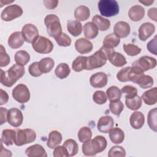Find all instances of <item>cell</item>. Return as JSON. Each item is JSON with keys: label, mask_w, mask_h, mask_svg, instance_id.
I'll list each match as a JSON object with an SVG mask.
<instances>
[{"label": "cell", "mask_w": 157, "mask_h": 157, "mask_svg": "<svg viewBox=\"0 0 157 157\" xmlns=\"http://www.w3.org/2000/svg\"><path fill=\"white\" fill-rule=\"evenodd\" d=\"M115 50L113 48H107L102 45L100 49L96 51L93 55L87 56L86 70H93L104 66L109 56Z\"/></svg>", "instance_id": "1"}, {"label": "cell", "mask_w": 157, "mask_h": 157, "mask_svg": "<svg viewBox=\"0 0 157 157\" xmlns=\"http://www.w3.org/2000/svg\"><path fill=\"white\" fill-rule=\"evenodd\" d=\"M1 83L5 86L11 87L24 75L25 70L23 66L15 64L7 71L1 69Z\"/></svg>", "instance_id": "2"}, {"label": "cell", "mask_w": 157, "mask_h": 157, "mask_svg": "<svg viewBox=\"0 0 157 157\" xmlns=\"http://www.w3.org/2000/svg\"><path fill=\"white\" fill-rule=\"evenodd\" d=\"M44 23L47 33L50 37L55 39L63 33L59 18L56 15H47L44 18Z\"/></svg>", "instance_id": "3"}, {"label": "cell", "mask_w": 157, "mask_h": 157, "mask_svg": "<svg viewBox=\"0 0 157 157\" xmlns=\"http://www.w3.org/2000/svg\"><path fill=\"white\" fill-rule=\"evenodd\" d=\"M98 6L100 13L106 17L115 16L119 13L118 3L115 0H101Z\"/></svg>", "instance_id": "4"}, {"label": "cell", "mask_w": 157, "mask_h": 157, "mask_svg": "<svg viewBox=\"0 0 157 157\" xmlns=\"http://www.w3.org/2000/svg\"><path fill=\"white\" fill-rule=\"evenodd\" d=\"M36 139V132L29 128L24 129H17L16 131V138L14 144L17 146H21L33 142Z\"/></svg>", "instance_id": "5"}, {"label": "cell", "mask_w": 157, "mask_h": 157, "mask_svg": "<svg viewBox=\"0 0 157 157\" xmlns=\"http://www.w3.org/2000/svg\"><path fill=\"white\" fill-rule=\"evenodd\" d=\"M32 47L34 51L40 54H47L52 52L53 44L48 38L39 36L33 43Z\"/></svg>", "instance_id": "6"}, {"label": "cell", "mask_w": 157, "mask_h": 157, "mask_svg": "<svg viewBox=\"0 0 157 157\" xmlns=\"http://www.w3.org/2000/svg\"><path fill=\"white\" fill-rule=\"evenodd\" d=\"M12 93L13 99L19 103H26L30 99V91L25 84L17 85L13 89Z\"/></svg>", "instance_id": "7"}, {"label": "cell", "mask_w": 157, "mask_h": 157, "mask_svg": "<svg viewBox=\"0 0 157 157\" xmlns=\"http://www.w3.org/2000/svg\"><path fill=\"white\" fill-rule=\"evenodd\" d=\"M22 8L17 4H12L6 7L1 12V18L3 21H10L20 17L23 14Z\"/></svg>", "instance_id": "8"}, {"label": "cell", "mask_w": 157, "mask_h": 157, "mask_svg": "<svg viewBox=\"0 0 157 157\" xmlns=\"http://www.w3.org/2000/svg\"><path fill=\"white\" fill-rule=\"evenodd\" d=\"M156 59L148 56H143L132 63V66L140 68L143 72L153 69L156 66Z\"/></svg>", "instance_id": "9"}, {"label": "cell", "mask_w": 157, "mask_h": 157, "mask_svg": "<svg viewBox=\"0 0 157 157\" xmlns=\"http://www.w3.org/2000/svg\"><path fill=\"white\" fill-rule=\"evenodd\" d=\"M21 34L25 40L28 43H33L39 37L38 29L31 23L26 24L23 26Z\"/></svg>", "instance_id": "10"}, {"label": "cell", "mask_w": 157, "mask_h": 157, "mask_svg": "<svg viewBox=\"0 0 157 157\" xmlns=\"http://www.w3.org/2000/svg\"><path fill=\"white\" fill-rule=\"evenodd\" d=\"M23 121V115L21 110L17 108H11L8 110L7 121L10 125L17 128L21 125Z\"/></svg>", "instance_id": "11"}, {"label": "cell", "mask_w": 157, "mask_h": 157, "mask_svg": "<svg viewBox=\"0 0 157 157\" xmlns=\"http://www.w3.org/2000/svg\"><path fill=\"white\" fill-rule=\"evenodd\" d=\"M107 75L103 72H98L93 74L90 78V83L91 86L96 88L104 87L107 83Z\"/></svg>", "instance_id": "12"}, {"label": "cell", "mask_w": 157, "mask_h": 157, "mask_svg": "<svg viewBox=\"0 0 157 157\" xmlns=\"http://www.w3.org/2000/svg\"><path fill=\"white\" fill-rule=\"evenodd\" d=\"M114 120L113 118L109 115L101 117L97 123L98 131L103 133H108L113 128Z\"/></svg>", "instance_id": "13"}, {"label": "cell", "mask_w": 157, "mask_h": 157, "mask_svg": "<svg viewBox=\"0 0 157 157\" xmlns=\"http://www.w3.org/2000/svg\"><path fill=\"white\" fill-rule=\"evenodd\" d=\"M129 25L123 21H120L115 23L113 27V34L118 38L126 37L130 33Z\"/></svg>", "instance_id": "14"}, {"label": "cell", "mask_w": 157, "mask_h": 157, "mask_svg": "<svg viewBox=\"0 0 157 157\" xmlns=\"http://www.w3.org/2000/svg\"><path fill=\"white\" fill-rule=\"evenodd\" d=\"M155 26L150 22H145L141 25L139 28V38L140 40L145 41L155 32Z\"/></svg>", "instance_id": "15"}, {"label": "cell", "mask_w": 157, "mask_h": 157, "mask_svg": "<svg viewBox=\"0 0 157 157\" xmlns=\"http://www.w3.org/2000/svg\"><path fill=\"white\" fill-rule=\"evenodd\" d=\"M107 145L106 139L102 136H96L91 140L92 150L96 155L103 151L106 148Z\"/></svg>", "instance_id": "16"}, {"label": "cell", "mask_w": 157, "mask_h": 157, "mask_svg": "<svg viewBox=\"0 0 157 157\" xmlns=\"http://www.w3.org/2000/svg\"><path fill=\"white\" fill-rule=\"evenodd\" d=\"M93 44L85 38H80L75 42V50L81 54L88 53L93 50Z\"/></svg>", "instance_id": "17"}, {"label": "cell", "mask_w": 157, "mask_h": 157, "mask_svg": "<svg viewBox=\"0 0 157 157\" xmlns=\"http://www.w3.org/2000/svg\"><path fill=\"white\" fill-rule=\"evenodd\" d=\"M129 123L131 127L135 129L142 128L145 123L144 115L141 112L135 111L130 116Z\"/></svg>", "instance_id": "18"}, {"label": "cell", "mask_w": 157, "mask_h": 157, "mask_svg": "<svg viewBox=\"0 0 157 157\" xmlns=\"http://www.w3.org/2000/svg\"><path fill=\"white\" fill-rule=\"evenodd\" d=\"M25 39L21 34V32L15 31L10 34L8 39V45L9 46L13 49L18 48L21 47Z\"/></svg>", "instance_id": "19"}, {"label": "cell", "mask_w": 157, "mask_h": 157, "mask_svg": "<svg viewBox=\"0 0 157 157\" xmlns=\"http://www.w3.org/2000/svg\"><path fill=\"white\" fill-rule=\"evenodd\" d=\"M26 155L29 157H47V154L44 148L39 144H34L28 147L25 150Z\"/></svg>", "instance_id": "20"}, {"label": "cell", "mask_w": 157, "mask_h": 157, "mask_svg": "<svg viewBox=\"0 0 157 157\" xmlns=\"http://www.w3.org/2000/svg\"><path fill=\"white\" fill-rule=\"evenodd\" d=\"M145 15L144 8L140 5H135L132 6L128 11V16L129 18L134 21L141 20Z\"/></svg>", "instance_id": "21"}, {"label": "cell", "mask_w": 157, "mask_h": 157, "mask_svg": "<svg viewBox=\"0 0 157 157\" xmlns=\"http://www.w3.org/2000/svg\"><path fill=\"white\" fill-rule=\"evenodd\" d=\"M62 139V135L59 131L56 130L52 131L48 134L47 145L50 148L53 149L61 143Z\"/></svg>", "instance_id": "22"}, {"label": "cell", "mask_w": 157, "mask_h": 157, "mask_svg": "<svg viewBox=\"0 0 157 157\" xmlns=\"http://www.w3.org/2000/svg\"><path fill=\"white\" fill-rule=\"evenodd\" d=\"M157 88L154 87L146 91L142 95V99L144 103L148 105H152L156 103L157 101Z\"/></svg>", "instance_id": "23"}, {"label": "cell", "mask_w": 157, "mask_h": 157, "mask_svg": "<svg viewBox=\"0 0 157 157\" xmlns=\"http://www.w3.org/2000/svg\"><path fill=\"white\" fill-rule=\"evenodd\" d=\"M83 33L84 36L86 39H93L98 36L99 33V29L92 21H90L86 23L84 25Z\"/></svg>", "instance_id": "24"}, {"label": "cell", "mask_w": 157, "mask_h": 157, "mask_svg": "<svg viewBox=\"0 0 157 157\" xmlns=\"http://www.w3.org/2000/svg\"><path fill=\"white\" fill-rule=\"evenodd\" d=\"M16 131L10 129H6L2 131L1 135V142L7 146L12 145L15 141Z\"/></svg>", "instance_id": "25"}, {"label": "cell", "mask_w": 157, "mask_h": 157, "mask_svg": "<svg viewBox=\"0 0 157 157\" xmlns=\"http://www.w3.org/2000/svg\"><path fill=\"white\" fill-rule=\"evenodd\" d=\"M109 136L110 140L115 144L122 143L124 139V133L123 131L117 127L112 128L109 131Z\"/></svg>", "instance_id": "26"}, {"label": "cell", "mask_w": 157, "mask_h": 157, "mask_svg": "<svg viewBox=\"0 0 157 157\" xmlns=\"http://www.w3.org/2000/svg\"><path fill=\"white\" fill-rule=\"evenodd\" d=\"M92 22L97 26L98 29L102 31H107L110 26V21L108 19L98 15H96L93 17Z\"/></svg>", "instance_id": "27"}, {"label": "cell", "mask_w": 157, "mask_h": 157, "mask_svg": "<svg viewBox=\"0 0 157 157\" xmlns=\"http://www.w3.org/2000/svg\"><path fill=\"white\" fill-rule=\"evenodd\" d=\"M108 60L115 67H122L126 64V59L124 55L114 51L109 56Z\"/></svg>", "instance_id": "28"}, {"label": "cell", "mask_w": 157, "mask_h": 157, "mask_svg": "<svg viewBox=\"0 0 157 157\" xmlns=\"http://www.w3.org/2000/svg\"><path fill=\"white\" fill-rule=\"evenodd\" d=\"M67 29L72 36L77 37L82 33V25L80 21L77 20H69L67 21Z\"/></svg>", "instance_id": "29"}, {"label": "cell", "mask_w": 157, "mask_h": 157, "mask_svg": "<svg viewBox=\"0 0 157 157\" xmlns=\"http://www.w3.org/2000/svg\"><path fill=\"white\" fill-rule=\"evenodd\" d=\"M55 66L54 60L50 57L42 58L38 64L40 71L43 74H47L50 72Z\"/></svg>", "instance_id": "30"}, {"label": "cell", "mask_w": 157, "mask_h": 157, "mask_svg": "<svg viewBox=\"0 0 157 157\" xmlns=\"http://www.w3.org/2000/svg\"><path fill=\"white\" fill-rule=\"evenodd\" d=\"M90 16V11L85 6H79L74 11V17L77 21H85Z\"/></svg>", "instance_id": "31"}, {"label": "cell", "mask_w": 157, "mask_h": 157, "mask_svg": "<svg viewBox=\"0 0 157 157\" xmlns=\"http://www.w3.org/2000/svg\"><path fill=\"white\" fill-rule=\"evenodd\" d=\"M87 56H78L72 62V68L75 72H80L86 69Z\"/></svg>", "instance_id": "32"}, {"label": "cell", "mask_w": 157, "mask_h": 157, "mask_svg": "<svg viewBox=\"0 0 157 157\" xmlns=\"http://www.w3.org/2000/svg\"><path fill=\"white\" fill-rule=\"evenodd\" d=\"M14 60L17 64L23 66L29 61L30 55L25 50H19L15 53Z\"/></svg>", "instance_id": "33"}, {"label": "cell", "mask_w": 157, "mask_h": 157, "mask_svg": "<svg viewBox=\"0 0 157 157\" xmlns=\"http://www.w3.org/2000/svg\"><path fill=\"white\" fill-rule=\"evenodd\" d=\"M71 69L69 66L66 63L59 64L55 70L56 76L59 79H64L66 78L70 74Z\"/></svg>", "instance_id": "34"}, {"label": "cell", "mask_w": 157, "mask_h": 157, "mask_svg": "<svg viewBox=\"0 0 157 157\" xmlns=\"http://www.w3.org/2000/svg\"><path fill=\"white\" fill-rule=\"evenodd\" d=\"M120 42V38L116 36L113 33H111L104 37L103 40V46L107 48H113L114 47H117Z\"/></svg>", "instance_id": "35"}, {"label": "cell", "mask_w": 157, "mask_h": 157, "mask_svg": "<svg viewBox=\"0 0 157 157\" xmlns=\"http://www.w3.org/2000/svg\"><path fill=\"white\" fill-rule=\"evenodd\" d=\"M106 94H107V97L110 101L120 100L122 95L121 90H120L116 86H110L107 90Z\"/></svg>", "instance_id": "36"}, {"label": "cell", "mask_w": 157, "mask_h": 157, "mask_svg": "<svg viewBox=\"0 0 157 157\" xmlns=\"http://www.w3.org/2000/svg\"><path fill=\"white\" fill-rule=\"evenodd\" d=\"M63 146L67 149L69 156H75L78 153V146L76 141L74 139H69L66 140L64 142Z\"/></svg>", "instance_id": "37"}, {"label": "cell", "mask_w": 157, "mask_h": 157, "mask_svg": "<svg viewBox=\"0 0 157 157\" xmlns=\"http://www.w3.org/2000/svg\"><path fill=\"white\" fill-rule=\"evenodd\" d=\"M125 104L126 107L130 110H136L139 109L142 106V98L137 95L132 98L125 99Z\"/></svg>", "instance_id": "38"}, {"label": "cell", "mask_w": 157, "mask_h": 157, "mask_svg": "<svg viewBox=\"0 0 157 157\" xmlns=\"http://www.w3.org/2000/svg\"><path fill=\"white\" fill-rule=\"evenodd\" d=\"M157 109L153 108L148 113L147 123L150 128L155 132L157 131Z\"/></svg>", "instance_id": "39"}, {"label": "cell", "mask_w": 157, "mask_h": 157, "mask_svg": "<svg viewBox=\"0 0 157 157\" xmlns=\"http://www.w3.org/2000/svg\"><path fill=\"white\" fill-rule=\"evenodd\" d=\"M77 136L80 142L84 143L91 140L92 137V132L90 128L84 126L79 129Z\"/></svg>", "instance_id": "40"}, {"label": "cell", "mask_w": 157, "mask_h": 157, "mask_svg": "<svg viewBox=\"0 0 157 157\" xmlns=\"http://www.w3.org/2000/svg\"><path fill=\"white\" fill-rule=\"evenodd\" d=\"M109 109L113 114L119 117L124 109V104L120 100L110 101L109 104Z\"/></svg>", "instance_id": "41"}, {"label": "cell", "mask_w": 157, "mask_h": 157, "mask_svg": "<svg viewBox=\"0 0 157 157\" xmlns=\"http://www.w3.org/2000/svg\"><path fill=\"white\" fill-rule=\"evenodd\" d=\"M136 83L138 84L140 88L143 89H146L150 88L153 86V79L151 76L144 74L140 77Z\"/></svg>", "instance_id": "42"}, {"label": "cell", "mask_w": 157, "mask_h": 157, "mask_svg": "<svg viewBox=\"0 0 157 157\" xmlns=\"http://www.w3.org/2000/svg\"><path fill=\"white\" fill-rule=\"evenodd\" d=\"M123 49L125 53L131 56H136L141 52V48L140 47L132 44H124Z\"/></svg>", "instance_id": "43"}, {"label": "cell", "mask_w": 157, "mask_h": 157, "mask_svg": "<svg viewBox=\"0 0 157 157\" xmlns=\"http://www.w3.org/2000/svg\"><path fill=\"white\" fill-rule=\"evenodd\" d=\"M126 156L125 150L121 146L115 145L112 147L109 151V157H124Z\"/></svg>", "instance_id": "44"}, {"label": "cell", "mask_w": 157, "mask_h": 157, "mask_svg": "<svg viewBox=\"0 0 157 157\" xmlns=\"http://www.w3.org/2000/svg\"><path fill=\"white\" fill-rule=\"evenodd\" d=\"M121 93L125 94V99L134 98L137 95V89L132 85H125L121 90Z\"/></svg>", "instance_id": "45"}, {"label": "cell", "mask_w": 157, "mask_h": 157, "mask_svg": "<svg viewBox=\"0 0 157 157\" xmlns=\"http://www.w3.org/2000/svg\"><path fill=\"white\" fill-rule=\"evenodd\" d=\"M93 100L96 104L101 105L106 102L107 97L106 94L103 91L98 90L94 93L93 95Z\"/></svg>", "instance_id": "46"}, {"label": "cell", "mask_w": 157, "mask_h": 157, "mask_svg": "<svg viewBox=\"0 0 157 157\" xmlns=\"http://www.w3.org/2000/svg\"><path fill=\"white\" fill-rule=\"evenodd\" d=\"M58 45L62 47H69L71 44V37L65 33H62L59 36L55 39Z\"/></svg>", "instance_id": "47"}, {"label": "cell", "mask_w": 157, "mask_h": 157, "mask_svg": "<svg viewBox=\"0 0 157 157\" xmlns=\"http://www.w3.org/2000/svg\"><path fill=\"white\" fill-rule=\"evenodd\" d=\"M131 67H126L120 70L117 74V79L121 82H129V72Z\"/></svg>", "instance_id": "48"}, {"label": "cell", "mask_w": 157, "mask_h": 157, "mask_svg": "<svg viewBox=\"0 0 157 157\" xmlns=\"http://www.w3.org/2000/svg\"><path fill=\"white\" fill-rule=\"evenodd\" d=\"M0 53V66L1 67H6L10 63V59L2 45H1Z\"/></svg>", "instance_id": "49"}, {"label": "cell", "mask_w": 157, "mask_h": 157, "mask_svg": "<svg viewBox=\"0 0 157 157\" xmlns=\"http://www.w3.org/2000/svg\"><path fill=\"white\" fill-rule=\"evenodd\" d=\"M53 155L55 157H68L69 154L67 149L63 146H57L54 148Z\"/></svg>", "instance_id": "50"}, {"label": "cell", "mask_w": 157, "mask_h": 157, "mask_svg": "<svg viewBox=\"0 0 157 157\" xmlns=\"http://www.w3.org/2000/svg\"><path fill=\"white\" fill-rule=\"evenodd\" d=\"M38 64L39 62H34L28 67V71L30 75L35 77H39L42 74L39 69Z\"/></svg>", "instance_id": "51"}, {"label": "cell", "mask_w": 157, "mask_h": 157, "mask_svg": "<svg viewBox=\"0 0 157 157\" xmlns=\"http://www.w3.org/2000/svg\"><path fill=\"white\" fill-rule=\"evenodd\" d=\"M82 152L83 154L85 156H95L96 154L93 152L91 145V140H88L85 142L82 145Z\"/></svg>", "instance_id": "52"}, {"label": "cell", "mask_w": 157, "mask_h": 157, "mask_svg": "<svg viewBox=\"0 0 157 157\" xmlns=\"http://www.w3.org/2000/svg\"><path fill=\"white\" fill-rule=\"evenodd\" d=\"M156 36H155L153 39L150 40L147 45V48L148 50L152 54L156 55L157 52H156Z\"/></svg>", "instance_id": "53"}, {"label": "cell", "mask_w": 157, "mask_h": 157, "mask_svg": "<svg viewBox=\"0 0 157 157\" xmlns=\"http://www.w3.org/2000/svg\"><path fill=\"white\" fill-rule=\"evenodd\" d=\"M58 4V1L57 0H45L44 1V4L45 7L48 9H55Z\"/></svg>", "instance_id": "54"}, {"label": "cell", "mask_w": 157, "mask_h": 157, "mask_svg": "<svg viewBox=\"0 0 157 157\" xmlns=\"http://www.w3.org/2000/svg\"><path fill=\"white\" fill-rule=\"evenodd\" d=\"M0 105H2L4 104H6L9 100V95L7 93L6 91H5L4 90H3L2 89L0 90Z\"/></svg>", "instance_id": "55"}, {"label": "cell", "mask_w": 157, "mask_h": 157, "mask_svg": "<svg viewBox=\"0 0 157 157\" xmlns=\"http://www.w3.org/2000/svg\"><path fill=\"white\" fill-rule=\"evenodd\" d=\"M0 112H1V124L2 125L7 121L8 110L4 107H1Z\"/></svg>", "instance_id": "56"}, {"label": "cell", "mask_w": 157, "mask_h": 157, "mask_svg": "<svg viewBox=\"0 0 157 157\" xmlns=\"http://www.w3.org/2000/svg\"><path fill=\"white\" fill-rule=\"evenodd\" d=\"M156 12H157V9L155 7L153 8H150L148 10V16L149 18L151 20H153L155 21H156Z\"/></svg>", "instance_id": "57"}, {"label": "cell", "mask_w": 157, "mask_h": 157, "mask_svg": "<svg viewBox=\"0 0 157 157\" xmlns=\"http://www.w3.org/2000/svg\"><path fill=\"white\" fill-rule=\"evenodd\" d=\"M139 2L142 4H143L144 5L146 6H149L151 4L153 3L154 1L153 0H152V1H139Z\"/></svg>", "instance_id": "58"}]
</instances>
